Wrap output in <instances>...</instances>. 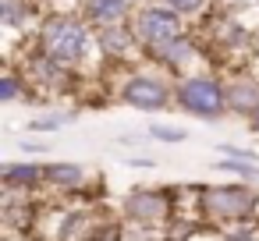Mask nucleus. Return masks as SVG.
I'll return each instance as SVG.
<instances>
[{
  "mask_svg": "<svg viewBox=\"0 0 259 241\" xmlns=\"http://www.w3.org/2000/svg\"><path fill=\"white\" fill-rule=\"evenodd\" d=\"M68 124H75V114H71V110H47V114H39V117H29V121H25V131H32V135H50V131L68 128Z\"/></svg>",
  "mask_w": 259,
  "mask_h": 241,
  "instance_id": "17",
  "label": "nucleus"
},
{
  "mask_svg": "<svg viewBox=\"0 0 259 241\" xmlns=\"http://www.w3.org/2000/svg\"><path fill=\"white\" fill-rule=\"evenodd\" d=\"M124 163L135 167V170H156V160L153 156H124Z\"/></svg>",
  "mask_w": 259,
  "mask_h": 241,
  "instance_id": "24",
  "label": "nucleus"
},
{
  "mask_svg": "<svg viewBox=\"0 0 259 241\" xmlns=\"http://www.w3.org/2000/svg\"><path fill=\"white\" fill-rule=\"evenodd\" d=\"M146 135L156 138V142H163V146H181V142H188V131H185V128L163 124V121H153V124L146 128Z\"/></svg>",
  "mask_w": 259,
  "mask_h": 241,
  "instance_id": "20",
  "label": "nucleus"
},
{
  "mask_svg": "<svg viewBox=\"0 0 259 241\" xmlns=\"http://www.w3.org/2000/svg\"><path fill=\"white\" fill-rule=\"evenodd\" d=\"M0 181L4 188H18V191H39L47 188V163H36V160H8L0 163Z\"/></svg>",
  "mask_w": 259,
  "mask_h": 241,
  "instance_id": "14",
  "label": "nucleus"
},
{
  "mask_svg": "<svg viewBox=\"0 0 259 241\" xmlns=\"http://www.w3.org/2000/svg\"><path fill=\"white\" fill-rule=\"evenodd\" d=\"M117 103L139 114H167L174 107V78L160 68H132L117 82Z\"/></svg>",
  "mask_w": 259,
  "mask_h": 241,
  "instance_id": "4",
  "label": "nucleus"
},
{
  "mask_svg": "<svg viewBox=\"0 0 259 241\" xmlns=\"http://www.w3.org/2000/svg\"><path fill=\"white\" fill-rule=\"evenodd\" d=\"M32 43L50 54L54 61L85 71L93 61H100L96 54V29L78 15V11H47L43 22L32 29Z\"/></svg>",
  "mask_w": 259,
  "mask_h": 241,
  "instance_id": "1",
  "label": "nucleus"
},
{
  "mask_svg": "<svg viewBox=\"0 0 259 241\" xmlns=\"http://www.w3.org/2000/svg\"><path fill=\"white\" fill-rule=\"evenodd\" d=\"M199 54H202L199 36H195V32H185V36H178V39H170V43H163V46H156V50H146V54H142V64L160 68V71H167L170 78H181V75L195 71Z\"/></svg>",
  "mask_w": 259,
  "mask_h": 241,
  "instance_id": "8",
  "label": "nucleus"
},
{
  "mask_svg": "<svg viewBox=\"0 0 259 241\" xmlns=\"http://www.w3.org/2000/svg\"><path fill=\"white\" fill-rule=\"evenodd\" d=\"M174 110L217 124L224 121L227 110V75L220 71H188L181 78H174Z\"/></svg>",
  "mask_w": 259,
  "mask_h": 241,
  "instance_id": "2",
  "label": "nucleus"
},
{
  "mask_svg": "<svg viewBox=\"0 0 259 241\" xmlns=\"http://www.w3.org/2000/svg\"><path fill=\"white\" fill-rule=\"evenodd\" d=\"M174 188H132L124 199H121V216L124 223H139V227H167L178 213V202H174Z\"/></svg>",
  "mask_w": 259,
  "mask_h": 241,
  "instance_id": "7",
  "label": "nucleus"
},
{
  "mask_svg": "<svg viewBox=\"0 0 259 241\" xmlns=\"http://www.w3.org/2000/svg\"><path fill=\"white\" fill-rule=\"evenodd\" d=\"M195 209L213 223H245L259 220V188L245 181H227V184H195Z\"/></svg>",
  "mask_w": 259,
  "mask_h": 241,
  "instance_id": "3",
  "label": "nucleus"
},
{
  "mask_svg": "<svg viewBox=\"0 0 259 241\" xmlns=\"http://www.w3.org/2000/svg\"><path fill=\"white\" fill-rule=\"evenodd\" d=\"M29 96H32V82H29V75L15 64V61H8V71L0 75V103H29Z\"/></svg>",
  "mask_w": 259,
  "mask_h": 241,
  "instance_id": "16",
  "label": "nucleus"
},
{
  "mask_svg": "<svg viewBox=\"0 0 259 241\" xmlns=\"http://www.w3.org/2000/svg\"><path fill=\"white\" fill-rule=\"evenodd\" d=\"M248 131H252V135H259V110L248 117Z\"/></svg>",
  "mask_w": 259,
  "mask_h": 241,
  "instance_id": "25",
  "label": "nucleus"
},
{
  "mask_svg": "<svg viewBox=\"0 0 259 241\" xmlns=\"http://www.w3.org/2000/svg\"><path fill=\"white\" fill-rule=\"evenodd\" d=\"M18 149H22V156H43V153H50V146L39 142V138H22Z\"/></svg>",
  "mask_w": 259,
  "mask_h": 241,
  "instance_id": "23",
  "label": "nucleus"
},
{
  "mask_svg": "<svg viewBox=\"0 0 259 241\" xmlns=\"http://www.w3.org/2000/svg\"><path fill=\"white\" fill-rule=\"evenodd\" d=\"M15 64L29 75L32 89H43L47 96H71V92L82 85V71H75V68L54 61V57L43 54L32 39H25V57L15 61Z\"/></svg>",
  "mask_w": 259,
  "mask_h": 241,
  "instance_id": "5",
  "label": "nucleus"
},
{
  "mask_svg": "<svg viewBox=\"0 0 259 241\" xmlns=\"http://www.w3.org/2000/svg\"><path fill=\"white\" fill-rule=\"evenodd\" d=\"M93 181V170H85L75 160H50L47 163V188L57 195H82Z\"/></svg>",
  "mask_w": 259,
  "mask_h": 241,
  "instance_id": "12",
  "label": "nucleus"
},
{
  "mask_svg": "<svg viewBox=\"0 0 259 241\" xmlns=\"http://www.w3.org/2000/svg\"><path fill=\"white\" fill-rule=\"evenodd\" d=\"M209 39L227 57H245L259 46V36L248 25H241L234 15H209Z\"/></svg>",
  "mask_w": 259,
  "mask_h": 241,
  "instance_id": "9",
  "label": "nucleus"
},
{
  "mask_svg": "<svg viewBox=\"0 0 259 241\" xmlns=\"http://www.w3.org/2000/svg\"><path fill=\"white\" fill-rule=\"evenodd\" d=\"M217 170L234 174V177H238V181H245V184H259V163H248V160H227V156H220V160H217Z\"/></svg>",
  "mask_w": 259,
  "mask_h": 241,
  "instance_id": "18",
  "label": "nucleus"
},
{
  "mask_svg": "<svg viewBox=\"0 0 259 241\" xmlns=\"http://www.w3.org/2000/svg\"><path fill=\"white\" fill-rule=\"evenodd\" d=\"M135 8H142V4H160V0H132Z\"/></svg>",
  "mask_w": 259,
  "mask_h": 241,
  "instance_id": "26",
  "label": "nucleus"
},
{
  "mask_svg": "<svg viewBox=\"0 0 259 241\" xmlns=\"http://www.w3.org/2000/svg\"><path fill=\"white\" fill-rule=\"evenodd\" d=\"M132 32H135V39H139V46L146 54V50H156V46L185 36L188 32V18H181L167 4H142L132 15Z\"/></svg>",
  "mask_w": 259,
  "mask_h": 241,
  "instance_id": "6",
  "label": "nucleus"
},
{
  "mask_svg": "<svg viewBox=\"0 0 259 241\" xmlns=\"http://www.w3.org/2000/svg\"><path fill=\"white\" fill-rule=\"evenodd\" d=\"M96 54H100V61L110 68H117V64H132L135 57L142 61V46H139V39H135V32H132V22H124V25H103V29H96Z\"/></svg>",
  "mask_w": 259,
  "mask_h": 241,
  "instance_id": "10",
  "label": "nucleus"
},
{
  "mask_svg": "<svg viewBox=\"0 0 259 241\" xmlns=\"http://www.w3.org/2000/svg\"><path fill=\"white\" fill-rule=\"evenodd\" d=\"M227 110H231V117H245V121L259 110V75L255 71L238 68L227 75Z\"/></svg>",
  "mask_w": 259,
  "mask_h": 241,
  "instance_id": "11",
  "label": "nucleus"
},
{
  "mask_svg": "<svg viewBox=\"0 0 259 241\" xmlns=\"http://www.w3.org/2000/svg\"><path fill=\"white\" fill-rule=\"evenodd\" d=\"M160 4L174 8V11H178L181 18H188V22L209 18V15H213V0H160Z\"/></svg>",
  "mask_w": 259,
  "mask_h": 241,
  "instance_id": "19",
  "label": "nucleus"
},
{
  "mask_svg": "<svg viewBox=\"0 0 259 241\" xmlns=\"http://www.w3.org/2000/svg\"><path fill=\"white\" fill-rule=\"evenodd\" d=\"M217 153L227 156V160H248V163H259V153H255V149H245V146H234V142H220Z\"/></svg>",
  "mask_w": 259,
  "mask_h": 241,
  "instance_id": "22",
  "label": "nucleus"
},
{
  "mask_svg": "<svg viewBox=\"0 0 259 241\" xmlns=\"http://www.w3.org/2000/svg\"><path fill=\"white\" fill-rule=\"evenodd\" d=\"M75 11L93 29H103V25H124V22H132L135 4H132V0H78Z\"/></svg>",
  "mask_w": 259,
  "mask_h": 241,
  "instance_id": "13",
  "label": "nucleus"
},
{
  "mask_svg": "<svg viewBox=\"0 0 259 241\" xmlns=\"http://www.w3.org/2000/svg\"><path fill=\"white\" fill-rule=\"evenodd\" d=\"M220 241H259V220H245V223H227L217 227Z\"/></svg>",
  "mask_w": 259,
  "mask_h": 241,
  "instance_id": "21",
  "label": "nucleus"
},
{
  "mask_svg": "<svg viewBox=\"0 0 259 241\" xmlns=\"http://www.w3.org/2000/svg\"><path fill=\"white\" fill-rule=\"evenodd\" d=\"M43 15L47 11H39V0H0V25L8 32H25L29 25L36 29L43 22Z\"/></svg>",
  "mask_w": 259,
  "mask_h": 241,
  "instance_id": "15",
  "label": "nucleus"
}]
</instances>
